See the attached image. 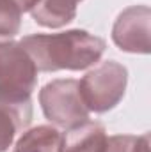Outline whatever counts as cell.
<instances>
[{"label": "cell", "instance_id": "1", "mask_svg": "<svg viewBox=\"0 0 151 152\" xmlns=\"http://www.w3.org/2000/svg\"><path fill=\"white\" fill-rule=\"evenodd\" d=\"M20 44L41 73L87 69L100 62L107 48L101 37L80 28L59 34H32L23 37Z\"/></svg>", "mask_w": 151, "mask_h": 152}, {"label": "cell", "instance_id": "2", "mask_svg": "<svg viewBox=\"0 0 151 152\" xmlns=\"http://www.w3.org/2000/svg\"><path fill=\"white\" fill-rule=\"evenodd\" d=\"M128 83V71L115 60L98 64L78 81L80 96L89 112L103 113L123 99Z\"/></svg>", "mask_w": 151, "mask_h": 152}, {"label": "cell", "instance_id": "3", "mask_svg": "<svg viewBox=\"0 0 151 152\" xmlns=\"http://www.w3.org/2000/svg\"><path fill=\"white\" fill-rule=\"evenodd\" d=\"M38 85V69L16 41L0 39V97L30 99Z\"/></svg>", "mask_w": 151, "mask_h": 152}, {"label": "cell", "instance_id": "4", "mask_svg": "<svg viewBox=\"0 0 151 152\" xmlns=\"http://www.w3.org/2000/svg\"><path fill=\"white\" fill-rule=\"evenodd\" d=\"M44 117L59 127H75L89 120V110L82 101L76 80H53L39 92Z\"/></svg>", "mask_w": 151, "mask_h": 152}, {"label": "cell", "instance_id": "5", "mask_svg": "<svg viewBox=\"0 0 151 152\" xmlns=\"http://www.w3.org/2000/svg\"><path fill=\"white\" fill-rule=\"evenodd\" d=\"M150 23L151 9L148 5H132L124 9L114 23V42L128 53H150Z\"/></svg>", "mask_w": 151, "mask_h": 152}, {"label": "cell", "instance_id": "6", "mask_svg": "<svg viewBox=\"0 0 151 152\" xmlns=\"http://www.w3.org/2000/svg\"><path fill=\"white\" fill-rule=\"evenodd\" d=\"M32 120L30 99H5L0 97V152H5L18 131L29 127Z\"/></svg>", "mask_w": 151, "mask_h": 152}, {"label": "cell", "instance_id": "7", "mask_svg": "<svg viewBox=\"0 0 151 152\" xmlns=\"http://www.w3.org/2000/svg\"><path fill=\"white\" fill-rule=\"evenodd\" d=\"M107 131L103 124L85 120L61 134L59 152H103Z\"/></svg>", "mask_w": 151, "mask_h": 152}, {"label": "cell", "instance_id": "8", "mask_svg": "<svg viewBox=\"0 0 151 152\" xmlns=\"http://www.w3.org/2000/svg\"><path fill=\"white\" fill-rule=\"evenodd\" d=\"M78 2L82 0H41L30 14L41 27L59 28L75 20Z\"/></svg>", "mask_w": 151, "mask_h": 152}, {"label": "cell", "instance_id": "9", "mask_svg": "<svg viewBox=\"0 0 151 152\" xmlns=\"http://www.w3.org/2000/svg\"><path fill=\"white\" fill-rule=\"evenodd\" d=\"M61 133L53 126H38L25 131L13 152H59Z\"/></svg>", "mask_w": 151, "mask_h": 152}, {"label": "cell", "instance_id": "10", "mask_svg": "<svg viewBox=\"0 0 151 152\" xmlns=\"http://www.w3.org/2000/svg\"><path fill=\"white\" fill-rule=\"evenodd\" d=\"M103 152H150V134H114L107 138Z\"/></svg>", "mask_w": 151, "mask_h": 152}, {"label": "cell", "instance_id": "11", "mask_svg": "<svg viewBox=\"0 0 151 152\" xmlns=\"http://www.w3.org/2000/svg\"><path fill=\"white\" fill-rule=\"evenodd\" d=\"M21 12L9 2L0 0V39L13 37L20 32Z\"/></svg>", "mask_w": 151, "mask_h": 152}, {"label": "cell", "instance_id": "12", "mask_svg": "<svg viewBox=\"0 0 151 152\" xmlns=\"http://www.w3.org/2000/svg\"><path fill=\"white\" fill-rule=\"evenodd\" d=\"M9 2H11V4H13V5L23 14V12H30L41 0H9Z\"/></svg>", "mask_w": 151, "mask_h": 152}]
</instances>
